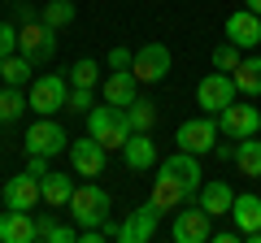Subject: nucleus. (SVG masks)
Here are the masks:
<instances>
[{
    "label": "nucleus",
    "mask_w": 261,
    "mask_h": 243,
    "mask_svg": "<svg viewBox=\"0 0 261 243\" xmlns=\"http://www.w3.org/2000/svg\"><path fill=\"white\" fill-rule=\"evenodd\" d=\"M70 213H74V226H105L113 213V200L105 187H96V183H83V187H74V196H70Z\"/></svg>",
    "instance_id": "1"
},
{
    "label": "nucleus",
    "mask_w": 261,
    "mask_h": 243,
    "mask_svg": "<svg viewBox=\"0 0 261 243\" xmlns=\"http://www.w3.org/2000/svg\"><path fill=\"white\" fill-rule=\"evenodd\" d=\"M87 135H96V139L105 143V148H126V139L135 131H130V122H126V109H118V104H105V109H92L87 113Z\"/></svg>",
    "instance_id": "2"
},
{
    "label": "nucleus",
    "mask_w": 261,
    "mask_h": 243,
    "mask_svg": "<svg viewBox=\"0 0 261 243\" xmlns=\"http://www.w3.org/2000/svg\"><path fill=\"white\" fill-rule=\"evenodd\" d=\"M170 239H174V243H209V239H214V217L196 204V200H187V204L174 213Z\"/></svg>",
    "instance_id": "3"
},
{
    "label": "nucleus",
    "mask_w": 261,
    "mask_h": 243,
    "mask_svg": "<svg viewBox=\"0 0 261 243\" xmlns=\"http://www.w3.org/2000/svg\"><path fill=\"white\" fill-rule=\"evenodd\" d=\"M18 52L27 56L31 66L53 61V56H57V31L48 26L44 18H39V22H27V26H18Z\"/></svg>",
    "instance_id": "4"
},
{
    "label": "nucleus",
    "mask_w": 261,
    "mask_h": 243,
    "mask_svg": "<svg viewBox=\"0 0 261 243\" xmlns=\"http://www.w3.org/2000/svg\"><path fill=\"white\" fill-rule=\"evenodd\" d=\"M65 96H70V83H65L61 74H39L35 83H31L27 100H31V109H35L39 117H53V113L65 109Z\"/></svg>",
    "instance_id": "5"
},
{
    "label": "nucleus",
    "mask_w": 261,
    "mask_h": 243,
    "mask_svg": "<svg viewBox=\"0 0 261 243\" xmlns=\"http://www.w3.org/2000/svg\"><path fill=\"white\" fill-rule=\"evenodd\" d=\"M218 135H222V131H218V117H209V113H205V117H187L183 126L174 131V143H178L183 152H196V157H205V152H214Z\"/></svg>",
    "instance_id": "6"
},
{
    "label": "nucleus",
    "mask_w": 261,
    "mask_h": 243,
    "mask_svg": "<svg viewBox=\"0 0 261 243\" xmlns=\"http://www.w3.org/2000/svg\"><path fill=\"white\" fill-rule=\"evenodd\" d=\"M235 92H240L235 78L222 74V70H214V74H205V78H200V87H196V104H200L209 117H218L226 104H235Z\"/></svg>",
    "instance_id": "7"
},
{
    "label": "nucleus",
    "mask_w": 261,
    "mask_h": 243,
    "mask_svg": "<svg viewBox=\"0 0 261 243\" xmlns=\"http://www.w3.org/2000/svg\"><path fill=\"white\" fill-rule=\"evenodd\" d=\"M130 74L140 78V83H161V78L170 74V48L157 44V39H148L144 48H135V61H130Z\"/></svg>",
    "instance_id": "8"
},
{
    "label": "nucleus",
    "mask_w": 261,
    "mask_h": 243,
    "mask_svg": "<svg viewBox=\"0 0 261 243\" xmlns=\"http://www.w3.org/2000/svg\"><path fill=\"white\" fill-rule=\"evenodd\" d=\"M27 152L31 157H61V152H70V135H65L53 117H39L27 131Z\"/></svg>",
    "instance_id": "9"
},
{
    "label": "nucleus",
    "mask_w": 261,
    "mask_h": 243,
    "mask_svg": "<svg viewBox=\"0 0 261 243\" xmlns=\"http://www.w3.org/2000/svg\"><path fill=\"white\" fill-rule=\"evenodd\" d=\"M218 131L226 135V139H248V135H261V109H252V104H226L222 113H218Z\"/></svg>",
    "instance_id": "10"
},
{
    "label": "nucleus",
    "mask_w": 261,
    "mask_h": 243,
    "mask_svg": "<svg viewBox=\"0 0 261 243\" xmlns=\"http://www.w3.org/2000/svg\"><path fill=\"white\" fill-rule=\"evenodd\" d=\"M105 157H109V148H105L96 135H83V139L70 143V165H74L79 178H96L105 169Z\"/></svg>",
    "instance_id": "11"
},
{
    "label": "nucleus",
    "mask_w": 261,
    "mask_h": 243,
    "mask_svg": "<svg viewBox=\"0 0 261 243\" xmlns=\"http://www.w3.org/2000/svg\"><path fill=\"white\" fill-rule=\"evenodd\" d=\"M157 222H161V208L148 200V204H140L126 222L118 226V243H148L152 234H157Z\"/></svg>",
    "instance_id": "12"
},
{
    "label": "nucleus",
    "mask_w": 261,
    "mask_h": 243,
    "mask_svg": "<svg viewBox=\"0 0 261 243\" xmlns=\"http://www.w3.org/2000/svg\"><path fill=\"white\" fill-rule=\"evenodd\" d=\"M157 169H166L170 178H178V183L187 187V196H192V200H196V191L205 187V174H200V157H196V152H183V148H178L174 157H166Z\"/></svg>",
    "instance_id": "13"
},
{
    "label": "nucleus",
    "mask_w": 261,
    "mask_h": 243,
    "mask_svg": "<svg viewBox=\"0 0 261 243\" xmlns=\"http://www.w3.org/2000/svg\"><path fill=\"white\" fill-rule=\"evenodd\" d=\"M231 222H235V230H240L244 239L261 243V191H257V196H252V191L235 196V204H231Z\"/></svg>",
    "instance_id": "14"
},
{
    "label": "nucleus",
    "mask_w": 261,
    "mask_h": 243,
    "mask_svg": "<svg viewBox=\"0 0 261 243\" xmlns=\"http://www.w3.org/2000/svg\"><path fill=\"white\" fill-rule=\"evenodd\" d=\"M39 200H44V187H39V178L31 174V169L5 183V208H22V213H35Z\"/></svg>",
    "instance_id": "15"
},
{
    "label": "nucleus",
    "mask_w": 261,
    "mask_h": 243,
    "mask_svg": "<svg viewBox=\"0 0 261 243\" xmlns=\"http://www.w3.org/2000/svg\"><path fill=\"white\" fill-rule=\"evenodd\" d=\"M100 96H105V104L126 109L130 100H140V78L130 74V70H109V74L100 78Z\"/></svg>",
    "instance_id": "16"
},
{
    "label": "nucleus",
    "mask_w": 261,
    "mask_h": 243,
    "mask_svg": "<svg viewBox=\"0 0 261 243\" xmlns=\"http://www.w3.org/2000/svg\"><path fill=\"white\" fill-rule=\"evenodd\" d=\"M148 200L161 208V213H178V208H183L192 196H187V187L178 183V178H170L166 169H157V178H152V191H148Z\"/></svg>",
    "instance_id": "17"
},
{
    "label": "nucleus",
    "mask_w": 261,
    "mask_h": 243,
    "mask_svg": "<svg viewBox=\"0 0 261 243\" xmlns=\"http://www.w3.org/2000/svg\"><path fill=\"white\" fill-rule=\"evenodd\" d=\"M226 39L240 44V48H257V44H261V13L235 9L231 18H226Z\"/></svg>",
    "instance_id": "18"
},
{
    "label": "nucleus",
    "mask_w": 261,
    "mask_h": 243,
    "mask_svg": "<svg viewBox=\"0 0 261 243\" xmlns=\"http://www.w3.org/2000/svg\"><path fill=\"white\" fill-rule=\"evenodd\" d=\"M39 230H35V217L22 213V208H5L0 213V243H35Z\"/></svg>",
    "instance_id": "19"
},
{
    "label": "nucleus",
    "mask_w": 261,
    "mask_h": 243,
    "mask_svg": "<svg viewBox=\"0 0 261 243\" xmlns=\"http://www.w3.org/2000/svg\"><path fill=\"white\" fill-rule=\"evenodd\" d=\"M122 161H126V169H152V165H161L157 143H152V131H135V135H130L126 148H122Z\"/></svg>",
    "instance_id": "20"
},
{
    "label": "nucleus",
    "mask_w": 261,
    "mask_h": 243,
    "mask_svg": "<svg viewBox=\"0 0 261 243\" xmlns=\"http://www.w3.org/2000/svg\"><path fill=\"white\" fill-rule=\"evenodd\" d=\"M196 204L205 208L209 217H231V204H235V191L226 187L222 178H214V183H205V187L196 191Z\"/></svg>",
    "instance_id": "21"
},
{
    "label": "nucleus",
    "mask_w": 261,
    "mask_h": 243,
    "mask_svg": "<svg viewBox=\"0 0 261 243\" xmlns=\"http://www.w3.org/2000/svg\"><path fill=\"white\" fill-rule=\"evenodd\" d=\"M39 187H44V204L65 208V204H70V196H74V178H70V174H53V169H48V174L39 178Z\"/></svg>",
    "instance_id": "22"
},
{
    "label": "nucleus",
    "mask_w": 261,
    "mask_h": 243,
    "mask_svg": "<svg viewBox=\"0 0 261 243\" xmlns=\"http://www.w3.org/2000/svg\"><path fill=\"white\" fill-rule=\"evenodd\" d=\"M235 169L244 178H261V139L248 135V139H235Z\"/></svg>",
    "instance_id": "23"
},
{
    "label": "nucleus",
    "mask_w": 261,
    "mask_h": 243,
    "mask_svg": "<svg viewBox=\"0 0 261 243\" xmlns=\"http://www.w3.org/2000/svg\"><path fill=\"white\" fill-rule=\"evenodd\" d=\"M235 87H240L244 96H261V56L252 52V56H244L240 66H235Z\"/></svg>",
    "instance_id": "24"
},
{
    "label": "nucleus",
    "mask_w": 261,
    "mask_h": 243,
    "mask_svg": "<svg viewBox=\"0 0 261 243\" xmlns=\"http://www.w3.org/2000/svg\"><path fill=\"white\" fill-rule=\"evenodd\" d=\"M35 230H39V239L44 243H79V230L83 226H65V222H53V217H35Z\"/></svg>",
    "instance_id": "25"
},
{
    "label": "nucleus",
    "mask_w": 261,
    "mask_h": 243,
    "mask_svg": "<svg viewBox=\"0 0 261 243\" xmlns=\"http://www.w3.org/2000/svg\"><path fill=\"white\" fill-rule=\"evenodd\" d=\"M31 74H35V66H31V61H27L22 52H9L5 61H0V78H5L9 87H22V83H31Z\"/></svg>",
    "instance_id": "26"
},
{
    "label": "nucleus",
    "mask_w": 261,
    "mask_h": 243,
    "mask_svg": "<svg viewBox=\"0 0 261 243\" xmlns=\"http://www.w3.org/2000/svg\"><path fill=\"white\" fill-rule=\"evenodd\" d=\"M39 18H44L53 31H65L70 22L79 18V9H74V0H48L44 9H39Z\"/></svg>",
    "instance_id": "27"
},
{
    "label": "nucleus",
    "mask_w": 261,
    "mask_h": 243,
    "mask_svg": "<svg viewBox=\"0 0 261 243\" xmlns=\"http://www.w3.org/2000/svg\"><path fill=\"white\" fill-rule=\"evenodd\" d=\"M27 109H31V100H27V96L18 92V87H9V83H5V92H0V126H9V122H18L22 113H27Z\"/></svg>",
    "instance_id": "28"
},
{
    "label": "nucleus",
    "mask_w": 261,
    "mask_h": 243,
    "mask_svg": "<svg viewBox=\"0 0 261 243\" xmlns=\"http://www.w3.org/2000/svg\"><path fill=\"white\" fill-rule=\"evenodd\" d=\"M126 122H130V131H152V126H157V104L152 100H130L126 104Z\"/></svg>",
    "instance_id": "29"
},
{
    "label": "nucleus",
    "mask_w": 261,
    "mask_h": 243,
    "mask_svg": "<svg viewBox=\"0 0 261 243\" xmlns=\"http://www.w3.org/2000/svg\"><path fill=\"white\" fill-rule=\"evenodd\" d=\"M70 87H100V66H96L92 56H83V61L70 66Z\"/></svg>",
    "instance_id": "30"
},
{
    "label": "nucleus",
    "mask_w": 261,
    "mask_h": 243,
    "mask_svg": "<svg viewBox=\"0 0 261 243\" xmlns=\"http://www.w3.org/2000/svg\"><path fill=\"white\" fill-rule=\"evenodd\" d=\"M240 61H244V48L231 44V39L214 48V70H222V74H235V66H240Z\"/></svg>",
    "instance_id": "31"
},
{
    "label": "nucleus",
    "mask_w": 261,
    "mask_h": 243,
    "mask_svg": "<svg viewBox=\"0 0 261 243\" xmlns=\"http://www.w3.org/2000/svg\"><path fill=\"white\" fill-rule=\"evenodd\" d=\"M92 92H96V87H70L65 109H70V113H92Z\"/></svg>",
    "instance_id": "32"
},
{
    "label": "nucleus",
    "mask_w": 261,
    "mask_h": 243,
    "mask_svg": "<svg viewBox=\"0 0 261 243\" xmlns=\"http://www.w3.org/2000/svg\"><path fill=\"white\" fill-rule=\"evenodd\" d=\"M18 52V22H0V61Z\"/></svg>",
    "instance_id": "33"
},
{
    "label": "nucleus",
    "mask_w": 261,
    "mask_h": 243,
    "mask_svg": "<svg viewBox=\"0 0 261 243\" xmlns=\"http://www.w3.org/2000/svg\"><path fill=\"white\" fill-rule=\"evenodd\" d=\"M130 61H135L130 48H118V44L109 48V70H130Z\"/></svg>",
    "instance_id": "34"
},
{
    "label": "nucleus",
    "mask_w": 261,
    "mask_h": 243,
    "mask_svg": "<svg viewBox=\"0 0 261 243\" xmlns=\"http://www.w3.org/2000/svg\"><path fill=\"white\" fill-rule=\"evenodd\" d=\"M13 22H18V26H27V22H39V9H35V5H13Z\"/></svg>",
    "instance_id": "35"
},
{
    "label": "nucleus",
    "mask_w": 261,
    "mask_h": 243,
    "mask_svg": "<svg viewBox=\"0 0 261 243\" xmlns=\"http://www.w3.org/2000/svg\"><path fill=\"white\" fill-rule=\"evenodd\" d=\"M48 161H53V157H31V165H27V169H31L35 178H44V174H48Z\"/></svg>",
    "instance_id": "36"
},
{
    "label": "nucleus",
    "mask_w": 261,
    "mask_h": 243,
    "mask_svg": "<svg viewBox=\"0 0 261 243\" xmlns=\"http://www.w3.org/2000/svg\"><path fill=\"white\" fill-rule=\"evenodd\" d=\"M214 239H218V243H240L244 234H240V230H235V226H231V230H214Z\"/></svg>",
    "instance_id": "37"
},
{
    "label": "nucleus",
    "mask_w": 261,
    "mask_h": 243,
    "mask_svg": "<svg viewBox=\"0 0 261 243\" xmlns=\"http://www.w3.org/2000/svg\"><path fill=\"white\" fill-rule=\"evenodd\" d=\"M214 152L218 161H235V143H214Z\"/></svg>",
    "instance_id": "38"
},
{
    "label": "nucleus",
    "mask_w": 261,
    "mask_h": 243,
    "mask_svg": "<svg viewBox=\"0 0 261 243\" xmlns=\"http://www.w3.org/2000/svg\"><path fill=\"white\" fill-rule=\"evenodd\" d=\"M244 5H248V9H252V13H261V0H244Z\"/></svg>",
    "instance_id": "39"
}]
</instances>
